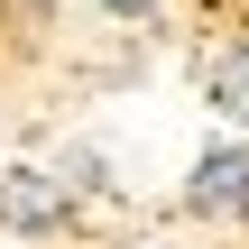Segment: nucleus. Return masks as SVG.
I'll return each mask as SVG.
<instances>
[{
	"instance_id": "nucleus-1",
	"label": "nucleus",
	"mask_w": 249,
	"mask_h": 249,
	"mask_svg": "<svg viewBox=\"0 0 249 249\" xmlns=\"http://www.w3.org/2000/svg\"><path fill=\"white\" fill-rule=\"evenodd\" d=\"M65 213H74L65 176H46V166H9L0 176V231H55Z\"/></svg>"
},
{
	"instance_id": "nucleus-3",
	"label": "nucleus",
	"mask_w": 249,
	"mask_h": 249,
	"mask_svg": "<svg viewBox=\"0 0 249 249\" xmlns=\"http://www.w3.org/2000/svg\"><path fill=\"white\" fill-rule=\"evenodd\" d=\"M203 102H213L222 120H249V46H222V55L203 65Z\"/></svg>"
},
{
	"instance_id": "nucleus-2",
	"label": "nucleus",
	"mask_w": 249,
	"mask_h": 249,
	"mask_svg": "<svg viewBox=\"0 0 249 249\" xmlns=\"http://www.w3.org/2000/svg\"><path fill=\"white\" fill-rule=\"evenodd\" d=\"M185 194H194V213H249V148H213Z\"/></svg>"
},
{
	"instance_id": "nucleus-4",
	"label": "nucleus",
	"mask_w": 249,
	"mask_h": 249,
	"mask_svg": "<svg viewBox=\"0 0 249 249\" xmlns=\"http://www.w3.org/2000/svg\"><path fill=\"white\" fill-rule=\"evenodd\" d=\"M102 9H120V18H139V28L157 18V0H102Z\"/></svg>"
}]
</instances>
